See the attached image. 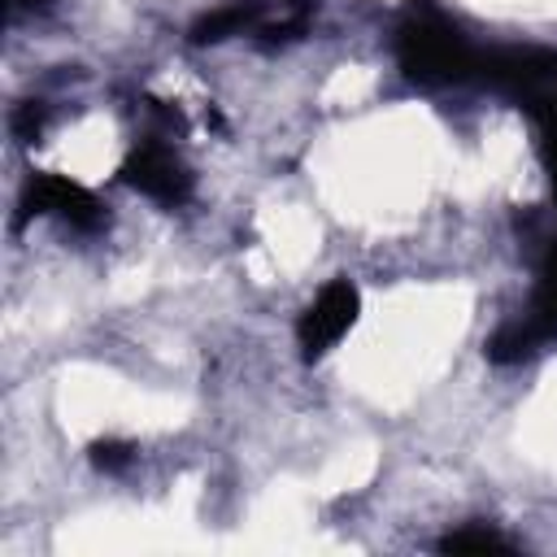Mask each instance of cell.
I'll use <instances>...</instances> for the list:
<instances>
[{
    "label": "cell",
    "mask_w": 557,
    "mask_h": 557,
    "mask_svg": "<svg viewBox=\"0 0 557 557\" xmlns=\"http://www.w3.org/2000/svg\"><path fill=\"white\" fill-rule=\"evenodd\" d=\"M257 17H261V0H235V4H222V9H213L205 17H196L187 39L191 44H218L226 35H239V30L257 26Z\"/></svg>",
    "instance_id": "obj_6"
},
{
    "label": "cell",
    "mask_w": 557,
    "mask_h": 557,
    "mask_svg": "<svg viewBox=\"0 0 557 557\" xmlns=\"http://www.w3.org/2000/svg\"><path fill=\"white\" fill-rule=\"evenodd\" d=\"M540 152H544V170H548L553 191H557V135H540Z\"/></svg>",
    "instance_id": "obj_13"
},
{
    "label": "cell",
    "mask_w": 557,
    "mask_h": 557,
    "mask_svg": "<svg viewBox=\"0 0 557 557\" xmlns=\"http://www.w3.org/2000/svg\"><path fill=\"white\" fill-rule=\"evenodd\" d=\"M396 61L413 83H457L466 78L479 57L470 52L466 35L453 17H444L431 0H409L396 22Z\"/></svg>",
    "instance_id": "obj_1"
},
{
    "label": "cell",
    "mask_w": 557,
    "mask_h": 557,
    "mask_svg": "<svg viewBox=\"0 0 557 557\" xmlns=\"http://www.w3.org/2000/svg\"><path fill=\"white\" fill-rule=\"evenodd\" d=\"M544 335L535 331V322L527 318V322H505L492 339H487V361H496V366H513V361H522V357H531V348L540 344Z\"/></svg>",
    "instance_id": "obj_7"
},
{
    "label": "cell",
    "mask_w": 557,
    "mask_h": 557,
    "mask_svg": "<svg viewBox=\"0 0 557 557\" xmlns=\"http://www.w3.org/2000/svg\"><path fill=\"white\" fill-rule=\"evenodd\" d=\"M313 4L318 0H287V13L270 26H261V44H287V39H300V30L309 26L313 17Z\"/></svg>",
    "instance_id": "obj_9"
},
{
    "label": "cell",
    "mask_w": 557,
    "mask_h": 557,
    "mask_svg": "<svg viewBox=\"0 0 557 557\" xmlns=\"http://www.w3.org/2000/svg\"><path fill=\"white\" fill-rule=\"evenodd\" d=\"M13 9H48V0H13Z\"/></svg>",
    "instance_id": "obj_14"
},
{
    "label": "cell",
    "mask_w": 557,
    "mask_h": 557,
    "mask_svg": "<svg viewBox=\"0 0 557 557\" xmlns=\"http://www.w3.org/2000/svg\"><path fill=\"white\" fill-rule=\"evenodd\" d=\"M357 309H361V296H357V287L348 283V278H331L318 296H313V305L300 313V326H296V339H300V352L313 361V357H322L352 322H357Z\"/></svg>",
    "instance_id": "obj_3"
},
{
    "label": "cell",
    "mask_w": 557,
    "mask_h": 557,
    "mask_svg": "<svg viewBox=\"0 0 557 557\" xmlns=\"http://www.w3.org/2000/svg\"><path fill=\"white\" fill-rule=\"evenodd\" d=\"M440 553H513V544L505 535H496L492 527L483 522H470V527H457L440 540Z\"/></svg>",
    "instance_id": "obj_8"
},
{
    "label": "cell",
    "mask_w": 557,
    "mask_h": 557,
    "mask_svg": "<svg viewBox=\"0 0 557 557\" xmlns=\"http://www.w3.org/2000/svg\"><path fill=\"white\" fill-rule=\"evenodd\" d=\"M535 117H540V135H557V91L535 109Z\"/></svg>",
    "instance_id": "obj_12"
},
{
    "label": "cell",
    "mask_w": 557,
    "mask_h": 557,
    "mask_svg": "<svg viewBox=\"0 0 557 557\" xmlns=\"http://www.w3.org/2000/svg\"><path fill=\"white\" fill-rule=\"evenodd\" d=\"M122 178H126L131 187H139L144 196L161 200V205H183V200L191 196V174H187V165H183L165 144H157V139H144V144L126 157Z\"/></svg>",
    "instance_id": "obj_5"
},
{
    "label": "cell",
    "mask_w": 557,
    "mask_h": 557,
    "mask_svg": "<svg viewBox=\"0 0 557 557\" xmlns=\"http://www.w3.org/2000/svg\"><path fill=\"white\" fill-rule=\"evenodd\" d=\"M87 453H91V466H96V470L122 474V470L131 466V457H135V444H126V440H96Z\"/></svg>",
    "instance_id": "obj_10"
},
{
    "label": "cell",
    "mask_w": 557,
    "mask_h": 557,
    "mask_svg": "<svg viewBox=\"0 0 557 557\" xmlns=\"http://www.w3.org/2000/svg\"><path fill=\"white\" fill-rule=\"evenodd\" d=\"M39 131H44V104H39V100H22L17 113H13V135H17L22 144H35Z\"/></svg>",
    "instance_id": "obj_11"
},
{
    "label": "cell",
    "mask_w": 557,
    "mask_h": 557,
    "mask_svg": "<svg viewBox=\"0 0 557 557\" xmlns=\"http://www.w3.org/2000/svg\"><path fill=\"white\" fill-rule=\"evenodd\" d=\"M479 70L509 96H518L531 113L557 91V52L544 48H505V52H487L479 61Z\"/></svg>",
    "instance_id": "obj_2"
},
{
    "label": "cell",
    "mask_w": 557,
    "mask_h": 557,
    "mask_svg": "<svg viewBox=\"0 0 557 557\" xmlns=\"http://www.w3.org/2000/svg\"><path fill=\"white\" fill-rule=\"evenodd\" d=\"M30 213H57L74 231H100V222H104L100 200L83 183H70L61 174H30L26 178V187H22V218H30Z\"/></svg>",
    "instance_id": "obj_4"
}]
</instances>
